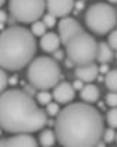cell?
Masks as SVG:
<instances>
[{"label":"cell","instance_id":"6da1fadb","mask_svg":"<svg viewBox=\"0 0 117 147\" xmlns=\"http://www.w3.org/2000/svg\"><path fill=\"white\" fill-rule=\"evenodd\" d=\"M102 131L104 119L98 109L84 102L60 109L54 122L56 140L63 147H95Z\"/></svg>","mask_w":117,"mask_h":147},{"label":"cell","instance_id":"7a4b0ae2","mask_svg":"<svg viewBox=\"0 0 117 147\" xmlns=\"http://www.w3.org/2000/svg\"><path fill=\"white\" fill-rule=\"evenodd\" d=\"M47 124V115L25 90L12 88L0 94V129L10 134H31Z\"/></svg>","mask_w":117,"mask_h":147},{"label":"cell","instance_id":"3957f363","mask_svg":"<svg viewBox=\"0 0 117 147\" xmlns=\"http://www.w3.org/2000/svg\"><path fill=\"white\" fill-rule=\"evenodd\" d=\"M37 52L34 35L25 27H9L0 32V69L19 71L29 65Z\"/></svg>","mask_w":117,"mask_h":147},{"label":"cell","instance_id":"277c9868","mask_svg":"<svg viewBox=\"0 0 117 147\" xmlns=\"http://www.w3.org/2000/svg\"><path fill=\"white\" fill-rule=\"evenodd\" d=\"M27 77L29 84L35 90H47L53 88L62 77L60 66L53 57L40 56L32 59L28 65Z\"/></svg>","mask_w":117,"mask_h":147},{"label":"cell","instance_id":"5b68a950","mask_svg":"<svg viewBox=\"0 0 117 147\" xmlns=\"http://www.w3.org/2000/svg\"><path fill=\"white\" fill-rule=\"evenodd\" d=\"M97 46H98V43L95 41V38L84 31L76 34L75 37H72L64 44L67 59L76 66L95 62Z\"/></svg>","mask_w":117,"mask_h":147},{"label":"cell","instance_id":"8992f818","mask_svg":"<svg viewBox=\"0 0 117 147\" xmlns=\"http://www.w3.org/2000/svg\"><path fill=\"white\" fill-rule=\"evenodd\" d=\"M85 24L94 34H108L116 27L114 6L108 3H94L85 13Z\"/></svg>","mask_w":117,"mask_h":147},{"label":"cell","instance_id":"52a82bcc","mask_svg":"<svg viewBox=\"0 0 117 147\" xmlns=\"http://www.w3.org/2000/svg\"><path fill=\"white\" fill-rule=\"evenodd\" d=\"M9 10L18 22L32 24L44 15L45 0H9Z\"/></svg>","mask_w":117,"mask_h":147},{"label":"cell","instance_id":"ba28073f","mask_svg":"<svg viewBox=\"0 0 117 147\" xmlns=\"http://www.w3.org/2000/svg\"><path fill=\"white\" fill-rule=\"evenodd\" d=\"M82 27L79 25V22L70 16H64L60 19L58 22V38H60V43L62 44H66L72 37H75L76 34L82 32Z\"/></svg>","mask_w":117,"mask_h":147},{"label":"cell","instance_id":"9c48e42d","mask_svg":"<svg viewBox=\"0 0 117 147\" xmlns=\"http://www.w3.org/2000/svg\"><path fill=\"white\" fill-rule=\"evenodd\" d=\"M45 9L54 18H64L75 9V0H45Z\"/></svg>","mask_w":117,"mask_h":147},{"label":"cell","instance_id":"30bf717a","mask_svg":"<svg viewBox=\"0 0 117 147\" xmlns=\"http://www.w3.org/2000/svg\"><path fill=\"white\" fill-rule=\"evenodd\" d=\"M51 97L58 105H69L75 99V90L69 82H57L53 87Z\"/></svg>","mask_w":117,"mask_h":147},{"label":"cell","instance_id":"8fae6325","mask_svg":"<svg viewBox=\"0 0 117 147\" xmlns=\"http://www.w3.org/2000/svg\"><path fill=\"white\" fill-rule=\"evenodd\" d=\"M0 147H38V141L31 134H13L0 140Z\"/></svg>","mask_w":117,"mask_h":147},{"label":"cell","instance_id":"7c38bea8","mask_svg":"<svg viewBox=\"0 0 117 147\" xmlns=\"http://www.w3.org/2000/svg\"><path fill=\"white\" fill-rule=\"evenodd\" d=\"M98 65L95 62L92 63H88V65H80V66H76L75 69V75L78 80H80L82 82H92L98 78Z\"/></svg>","mask_w":117,"mask_h":147},{"label":"cell","instance_id":"4fadbf2b","mask_svg":"<svg viewBox=\"0 0 117 147\" xmlns=\"http://www.w3.org/2000/svg\"><path fill=\"white\" fill-rule=\"evenodd\" d=\"M60 44V38L56 32H45L40 40V46L45 53H54L56 50H58Z\"/></svg>","mask_w":117,"mask_h":147},{"label":"cell","instance_id":"5bb4252c","mask_svg":"<svg viewBox=\"0 0 117 147\" xmlns=\"http://www.w3.org/2000/svg\"><path fill=\"white\" fill-rule=\"evenodd\" d=\"M79 91H80V99L84 103L91 105V103L98 102L100 99V88L97 85H94L92 82H88L86 85H84Z\"/></svg>","mask_w":117,"mask_h":147},{"label":"cell","instance_id":"9a60e30c","mask_svg":"<svg viewBox=\"0 0 117 147\" xmlns=\"http://www.w3.org/2000/svg\"><path fill=\"white\" fill-rule=\"evenodd\" d=\"M114 59V50L108 47L107 43H98L97 46V55H95V62L100 63H110Z\"/></svg>","mask_w":117,"mask_h":147},{"label":"cell","instance_id":"2e32d148","mask_svg":"<svg viewBox=\"0 0 117 147\" xmlns=\"http://www.w3.org/2000/svg\"><path fill=\"white\" fill-rule=\"evenodd\" d=\"M56 141V134L53 129H43L38 137V144L41 147H53Z\"/></svg>","mask_w":117,"mask_h":147},{"label":"cell","instance_id":"e0dca14e","mask_svg":"<svg viewBox=\"0 0 117 147\" xmlns=\"http://www.w3.org/2000/svg\"><path fill=\"white\" fill-rule=\"evenodd\" d=\"M104 82H105V87L108 88V91H117V71L110 69L104 78Z\"/></svg>","mask_w":117,"mask_h":147},{"label":"cell","instance_id":"ac0fdd59","mask_svg":"<svg viewBox=\"0 0 117 147\" xmlns=\"http://www.w3.org/2000/svg\"><path fill=\"white\" fill-rule=\"evenodd\" d=\"M31 34L35 37H43L44 34H45V31H47V27L43 24V21H35V22H32V27H31Z\"/></svg>","mask_w":117,"mask_h":147},{"label":"cell","instance_id":"d6986e66","mask_svg":"<svg viewBox=\"0 0 117 147\" xmlns=\"http://www.w3.org/2000/svg\"><path fill=\"white\" fill-rule=\"evenodd\" d=\"M51 94L47 91V90H40L38 91V94H37V102L40 103V105H43V106H45V105H49L50 102H51Z\"/></svg>","mask_w":117,"mask_h":147},{"label":"cell","instance_id":"ffe728a7","mask_svg":"<svg viewBox=\"0 0 117 147\" xmlns=\"http://www.w3.org/2000/svg\"><path fill=\"white\" fill-rule=\"evenodd\" d=\"M105 119H107V124L110 128H116L117 127V110L111 107L107 112V115H105Z\"/></svg>","mask_w":117,"mask_h":147},{"label":"cell","instance_id":"44dd1931","mask_svg":"<svg viewBox=\"0 0 117 147\" xmlns=\"http://www.w3.org/2000/svg\"><path fill=\"white\" fill-rule=\"evenodd\" d=\"M101 138L104 140V143L111 144V143L114 141V138H116V131H114V128H107V129H104Z\"/></svg>","mask_w":117,"mask_h":147},{"label":"cell","instance_id":"7402d4cb","mask_svg":"<svg viewBox=\"0 0 117 147\" xmlns=\"http://www.w3.org/2000/svg\"><path fill=\"white\" fill-rule=\"evenodd\" d=\"M58 110H60V107H58V103L56 102H50L49 105H45V115H49V116H56L58 113Z\"/></svg>","mask_w":117,"mask_h":147},{"label":"cell","instance_id":"603a6c76","mask_svg":"<svg viewBox=\"0 0 117 147\" xmlns=\"http://www.w3.org/2000/svg\"><path fill=\"white\" fill-rule=\"evenodd\" d=\"M105 105H108L110 107H116V105H117V93L116 91H108L105 94Z\"/></svg>","mask_w":117,"mask_h":147},{"label":"cell","instance_id":"cb8c5ba5","mask_svg":"<svg viewBox=\"0 0 117 147\" xmlns=\"http://www.w3.org/2000/svg\"><path fill=\"white\" fill-rule=\"evenodd\" d=\"M107 44L111 50H116V47H117V32H116V30H111L108 32V43Z\"/></svg>","mask_w":117,"mask_h":147},{"label":"cell","instance_id":"d4e9b609","mask_svg":"<svg viewBox=\"0 0 117 147\" xmlns=\"http://www.w3.org/2000/svg\"><path fill=\"white\" fill-rule=\"evenodd\" d=\"M41 18H43V24H44L47 28H53V27L56 25V19H57V18H54L53 15L47 13V15H43Z\"/></svg>","mask_w":117,"mask_h":147},{"label":"cell","instance_id":"484cf974","mask_svg":"<svg viewBox=\"0 0 117 147\" xmlns=\"http://www.w3.org/2000/svg\"><path fill=\"white\" fill-rule=\"evenodd\" d=\"M7 82H9V80H7L6 72H5L3 69H0V94H2V93L6 90V87H7Z\"/></svg>","mask_w":117,"mask_h":147},{"label":"cell","instance_id":"4316f807","mask_svg":"<svg viewBox=\"0 0 117 147\" xmlns=\"http://www.w3.org/2000/svg\"><path fill=\"white\" fill-rule=\"evenodd\" d=\"M72 87H73V90L76 91V90H80L82 87H84V82H82L80 80H76L73 84H72Z\"/></svg>","mask_w":117,"mask_h":147},{"label":"cell","instance_id":"83f0119b","mask_svg":"<svg viewBox=\"0 0 117 147\" xmlns=\"http://www.w3.org/2000/svg\"><path fill=\"white\" fill-rule=\"evenodd\" d=\"M53 55H54V57H53L54 60H57V59L60 60V59H63V57H64V53H63L62 50H56V52H54Z\"/></svg>","mask_w":117,"mask_h":147},{"label":"cell","instance_id":"f1b7e54d","mask_svg":"<svg viewBox=\"0 0 117 147\" xmlns=\"http://www.w3.org/2000/svg\"><path fill=\"white\" fill-rule=\"evenodd\" d=\"M6 19H7L6 12H5V10H0V24H5V22H6Z\"/></svg>","mask_w":117,"mask_h":147},{"label":"cell","instance_id":"f546056e","mask_svg":"<svg viewBox=\"0 0 117 147\" xmlns=\"http://www.w3.org/2000/svg\"><path fill=\"white\" fill-rule=\"evenodd\" d=\"M75 6H76V9L78 10H80V9H84V2H75Z\"/></svg>","mask_w":117,"mask_h":147},{"label":"cell","instance_id":"4dcf8cb0","mask_svg":"<svg viewBox=\"0 0 117 147\" xmlns=\"http://www.w3.org/2000/svg\"><path fill=\"white\" fill-rule=\"evenodd\" d=\"M64 62H66V66H67V68H72V66H73V63H72V62H70V60H69V59H66V60H64Z\"/></svg>","mask_w":117,"mask_h":147},{"label":"cell","instance_id":"1f68e13d","mask_svg":"<svg viewBox=\"0 0 117 147\" xmlns=\"http://www.w3.org/2000/svg\"><path fill=\"white\" fill-rule=\"evenodd\" d=\"M107 2H108V5H114V3L117 2V0H107Z\"/></svg>","mask_w":117,"mask_h":147},{"label":"cell","instance_id":"d6a6232c","mask_svg":"<svg viewBox=\"0 0 117 147\" xmlns=\"http://www.w3.org/2000/svg\"><path fill=\"white\" fill-rule=\"evenodd\" d=\"M5 2H6V0H0V7L3 6V3H5Z\"/></svg>","mask_w":117,"mask_h":147}]
</instances>
